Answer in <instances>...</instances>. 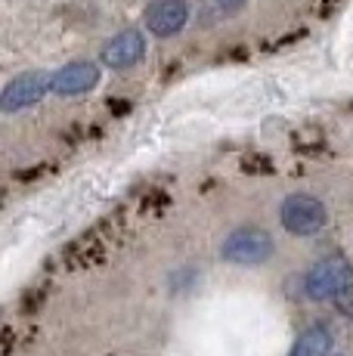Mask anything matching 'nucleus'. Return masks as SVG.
Segmentation results:
<instances>
[{
  "label": "nucleus",
  "instance_id": "nucleus-1",
  "mask_svg": "<svg viewBox=\"0 0 353 356\" xmlns=\"http://www.w3.org/2000/svg\"><path fill=\"white\" fill-rule=\"evenodd\" d=\"M273 251H276V245L267 232L257 227H245V229L229 232L220 254H223V260H229V264H236V266H261L273 257Z\"/></svg>",
  "mask_w": 353,
  "mask_h": 356
},
{
  "label": "nucleus",
  "instance_id": "nucleus-2",
  "mask_svg": "<svg viewBox=\"0 0 353 356\" xmlns=\"http://www.w3.org/2000/svg\"><path fill=\"white\" fill-rule=\"evenodd\" d=\"M279 220L291 236H313L325 227L329 211L313 195H288L279 208Z\"/></svg>",
  "mask_w": 353,
  "mask_h": 356
},
{
  "label": "nucleus",
  "instance_id": "nucleus-3",
  "mask_svg": "<svg viewBox=\"0 0 353 356\" xmlns=\"http://www.w3.org/2000/svg\"><path fill=\"white\" fill-rule=\"evenodd\" d=\"M350 276H353V270H350L347 260L325 257L307 273L304 289H307V298H313V300H335V294L347 285Z\"/></svg>",
  "mask_w": 353,
  "mask_h": 356
},
{
  "label": "nucleus",
  "instance_id": "nucleus-4",
  "mask_svg": "<svg viewBox=\"0 0 353 356\" xmlns=\"http://www.w3.org/2000/svg\"><path fill=\"white\" fill-rule=\"evenodd\" d=\"M47 90H53V74L47 72H22L3 87V97H0V108L3 112H19V108H28L47 97Z\"/></svg>",
  "mask_w": 353,
  "mask_h": 356
},
{
  "label": "nucleus",
  "instance_id": "nucleus-5",
  "mask_svg": "<svg viewBox=\"0 0 353 356\" xmlns=\"http://www.w3.org/2000/svg\"><path fill=\"white\" fill-rule=\"evenodd\" d=\"M146 29L155 38H174L186 29L189 22V3L186 0H149L146 13Z\"/></svg>",
  "mask_w": 353,
  "mask_h": 356
},
{
  "label": "nucleus",
  "instance_id": "nucleus-6",
  "mask_svg": "<svg viewBox=\"0 0 353 356\" xmlns=\"http://www.w3.org/2000/svg\"><path fill=\"white\" fill-rule=\"evenodd\" d=\"M142 53H146V38H142V31H137V29L118 31L103 47V65L115 68V72H121V68H133L142 59Z\"/></svg>",
  "mask_w": 353,
  "mask_h": 356
},
{
  "label": "nucleus",
  "instance_id": "nucleus-7",
  "mask_svg": "<svg viewBox=\"0 0 353 356\" xmlns=\"http://www.w3.org/2000/svg\"><path fill=\"white\" fill-rule=\"evenodd\" d=\"M99 84V65L93 63H69L53 74V93L59 97H81Z\"/></svg>",
  "mask_w": 353,
  "mask_h": 356
},
{
  "label": "nucleus",
  "instance_id": "nucleus-8",
  "mask_svg": "<svg viewBox=\"0 0 353 356\" xmlns=\"http://www.w3.org/2000/svg\"><path fill=\"white\" fill-rule=\"evenodd\" d=\"M331 350V332L325 325H310L291 347V356H329Z\"/></svg>",
  "mask_w": 353,
  "mask_h": 356
},
{
  "label": "nucleus",
  "instance_id": "nucleus-9",
  "mask_svg": "<svg viewBox=\"0 0 353 356\" xmlns=\"http://www.w3.org/2000/svg\"><path fill=\"white\" fill-rule=\"evenodd\" d=\"M335 307L344 313V316H353V276L347 279V285L335 294Z\"/></svg>",
  "mask_w": 353,
  "mask_h": 356
},
{
  "label": "nucleus",
  "instance_id": "nucleus-10",
  "mask_svg": "<svg viewBox=\"0 0 353 356\" xmlns=\"http://www.w3.org/2000/svg\"><path fill=\"white\" fill-rule=\"evenodd\" d=\"M217 6H220L223 13H236V10L245 6V0H217Z\"/></svg>",
  "mask_w": 353,
  "mask_h": 356
}]
</instances>
